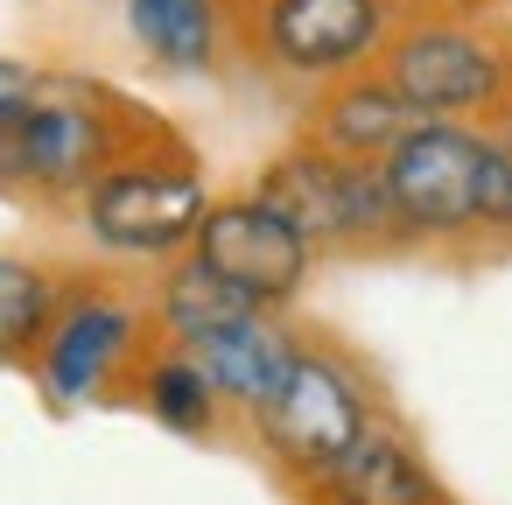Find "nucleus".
Listing matches in <instances>:
<instances>
[{
	"label": "nucleus",
	"instance_id": "obj_1",
	"mask_svg": "<svg viewBox=\"0 0 512 505\" xmlns=\"http://www.w3.org/2000/svg\"><path fill=\"white\" fill-rule=\"evenodd\" d=\"M260 204L274 218H288L302 239H351V232H379L393 225V197H386V169L344 162L330 148H302L288 162H274L260 176Z\"/></svg>",
	"mask_w": 512,
	"mask_h": 505
},
{
	"label": "nucleus",
	"instance_id": "obj_2",
	"mask_svg": "<svg viewBox=\"0 0 512 505\" xmlns=\"http://www.w3.org/2000/svg\"><path fill=\"white\" fill-rule=\"evenodd\" d=\"M477 169L484 141L463 134L456 120H421L393 155H386V197L393 218L414 232H456L477 218Z\"/></svg>",
	"mask_w": 512,
	"mask_h": 505
},
{
	"label": "nucleus",
	"instance_id": "obj_3",
	"mask_svg": "<svg viewBox=\"0 0 512 505\" xmlns=\"http://www.w3.org/2000/svg\"><path fill=\"white\" fill-rule=\"evenodd\" d=\"M197 260H204L218 281H232L246 302L267 309V302H288V295L302 288L309 239L253 197V204H218V211H204V225H197Z\"/></svg>",
	"mask_w": 512,
	"mask_h": 505
},
{
	"label": "nucleus",
	"instance_id": "obj_4",
	"mask_svg": "<svg viewBox=\"0 0 512 505\" xmlns=\"http://www.w3.org/2000/svg\"><path fill=\"white\" fill-rule=\"evenodd\" d=\"M260 428H267V442H274L288 463H302V470H330V463H337L372 421H365L351 379H344L330 358L295 351L288 379H281L274 400L260 407Z\"/></svg>",
	"mask_w": 512,
	"mask_h": 505
},
{
	"label": "nucleus",
	"instance_id": "obj_5",
	"mask_svg": "<svg viewBox=\"0 0 512 505\" xmlns=\"http://www.w3.org/2000/svg\"><path fill=\"white\" fill-rule=\"evenodd\" d=\"M85 218L120 253H162L204 225V190L183 169H113L85 190Z\"/></svg>",
	"mask_w": 512,
	"mask_h": 505
},
{
	"label": "nucleus",
	"instance_id": "obj_6",
	"mask_svg": "<svg viewBox=\"0 0 512 505\" xmlns=\"http://www.w3.org/2000/svg\"><path fill=\"white\" fill-rule=\"evenodd\" d=\"M421 120H456L470 106H484L498 92V57L484 43H470L463 29H421L400 43L393 78H386Z\"/></svg>",
	"mask_w": 512,
	"mask_h": 505
},
{
	"label": "nucleus",
	"instance_id": "obj_7",
	"mask_svg": "<svg viewBox=\"0 0 512 505\" xmlns=\"http://www.w3.org/2000/svg\"><path fill=\"white\" fill-rule=\"evenodd\" d=\"M99 155H106L99 113L78 106V99H64V92L29 99L22 120H15V134L0 141V169H22V176H36V183H50V190L85 183Z\"/></svg>",
	"mask_w": 512,
	"mask_h": 505
},
{
	"label": "nucleus",
	"instance_id": "obj_8",
	"mask_svg": "<svg viewBox=\"0 0 512 505\" xmlns=\"http://www.w3.org/2000/svg\"><path fill=\"white\" fill-rule=\"evenodd\" d=\"M379 29V0H274L267 8V50L295 71H344L379 43Z\"/></svg>",
	"mask_w": 512,
	"mask_h": 505
},
{
	"label": "nucleus",
	"instance_id": "obj_9",
	"mask_svg": "<svg viewBox=\"0 0 512 505\" xmlns=\"http://www.w3.org/2000/svg\"><path fill=\"white\" fill-rule=\"evenodd\" d=\"M127 330H134V316H127L120 302H78V309L57 323L50 358H43L50 393H57V400H85V393H92V386H99V379L120 365Z\"/></svg>",
	"mask_w": 512,
	"mask_h": 505
},
{
	"label": "nucleus",
	"instance_id": "obj_10",
	"mask_svg": "<svg viewBox=\"0 0 512 505\" xmlns=\"http://www.w3.org/2000/svg\"><path fill=\"white\" fill-rule=\"evenodd\" d=\"M323 484H330L337 505H428V498H435L421 456H414L407 442H393L386 428H365V435L323 470Z\"/></svg>",
	"mask_w": 512,
	"mask_h": 505
},
{
	"label": "nucleus",
	"instance_id": "obj_11",
	"mask_svg": "<svg viewBox=\"0 0 512 505\" xmlns=\"http://www.w3.org/2000/svg\"><path fill=\"white\" fill-rule=\"evenodd\" d=\"M190 358L204 365V379H211L218 393L253 400V407H267V400H274V386H281V379H288V365H295L288 337H281L274 323H260V316H246V323H232V330H218V337L190 344Z\"/></svg>",
	"mask_w": 512,
	"mask_h": 505
},
{
	"label": "nucleus",
	"instance_id": "obj_12",
	"mask_svg": "<svg viewBox=\"0 0 512 505\" xmlns=\"http://www.w3.org/2000/svg\"><path fill=\"white\" fill-rule=\"evenodd\" d=\"M414 127H421V113H414L393 85H351V92L323 113V148L344 155V162H365V155H393Z\"/></svg>",
	"mask_w": 512,
	"mask_h": 505
},
{
	"label": "nucleus",
	"instance_id": "obj_13",
	"mask_svg": "<svg viewBox=\"0 0 512 505\" xmlns=\"http://www.w3.org/2000/svg\"><path fill=\"white\" fill-rule=\"evenodd\" d=\"M162 316H169V330H176L183 344H204V337H218V330L260 316V302H246L232 281H218L204 260H190V267L169 274V288H162Z\"/></svg>",
	"mask_w": 512,
	"mask_h": 505
},
{
	"label": "nucleus",
	"instance_id": "obj_14",
	"mask_svg": "<svg viewBox=\"0 0 512 505\" xmlns=\"http://www.w3.org/2000/svg\"><path fill=\"white\" fill-rule=\"evenodd\" d=\"M127 22H134V36H141L162 64H176V71H197V64H211V50H218L211 0H127Z\"/></svg>",
	"mask_w": 512,
	"mask_h": 505
},
{
	"label": "nucleus",
	"instance_id": "obj_15",
	"mask_svg": "<svg viewBox=\"0 0 512 505\" xmlns=\"http://www.w3.org/2000/svg\"><path fill=\"white\" fill-rule=\"evenodd\" d=\"M50 281L22 260H0V358H15L29 351L43 330H50Z\"/></svg>",
	"mask_w": 512,
	"mask_h": 505
},
{
	"label": "nucleus",
	"instance_id": "obj_16",
	"mask_svg": "<svg viewBox=\"0 0 512 505\" xmlns=\"http://www.w3.org/2000/svg\"><path fill=\"white\" fill-rule=\"evenodd\" d=\"M211 379H204V365L197 358H162L155 372H148V407L169 421V428H183V435H197L204 421H211Z\"/></svg>",
	"mask_w": 512,
	"mask_h": 505
},
{
	"label": "nucleus",
	"instance_id": "obj_17",
	"mask_svg": "<svg viewBox=\"0 0 512 505\" xmlns=\"http://www.w3.org/2000/svg\"><path fill=\"white\" fill-rule=\"evenodd\" d=\"M477 218H484V225H512V134L484 141V169H477Z\"/></svg>",
	"mask_w": 512,
	"mask_h": 505
}]
</instances>
